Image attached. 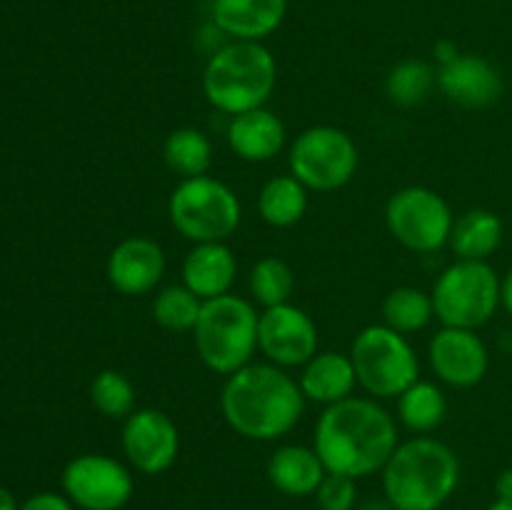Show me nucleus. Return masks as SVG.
<instances>
[{
	"instance_id": "obj_1",
	"label": "nucleus",
	"mask_w": 512,
	"mask_h": 510,
	"mask_svg": "<svg viewBox=\"0 0 512 510\" xmlns=\"http://www.w3.org/2000/svg\"><path fill=\"white\" fill-rule=\"evenodd\" d=\"M313 448L328 473L368 478L380 473L398 448V425L378 400L350 395L323 410Z\"/></svg>"
},
{
	"instance_id": "obj_2",
	"label": "nucleus",
	"mask_w": 512,
	"mask_h": 510,
	"mask_svg": "<svg viewBox=\"0 0 512 510\" xmlns=\"http://www.w3.org/2000/svg\"><path fill=\"white\" fill-rule=\"evenodd\" d=\"M305 395L298 380L273 363H248L228 375L220 393L225 423L248 440L270 443L298 425L305 413Z\"/></svg>"
},
{
	"instance_id": "obj_3",
	"label": "nucleus",
	"mask_w": 512,
	"mask_h": 510,
	"mask_svg": "<svg viewBox=\"0 0 512 510\" xmlns=\"http://www.w3.org/2000/svg\"><path fill=\"white\" fill-rule=\"evenodd\" d=\"M383 493L398 510H438L460 483V460L443 440L418 435L398 443L385 463Z\"/></svg>"
},
{
	"instance_id": "obj_4",
	"label": "nucleus",
	"mask_w": 512,
	"mask_h": 510,
	"mask_svg": "<svg viewBox=\"0 0 512 510\" xmlns=\"http://www.w3.org/2000/svg\"><path fill=\"white\" fill-rule=\"evenodd\" d=\"M275 85V55L255 40H230L210 55L203 70L205 98L215 110L230 118L265 108Z\"/></svg>"
},
{
	"instance_id": "obj_5",
	"label": "nucleus",
	"mask_w": 512,
	"mask_h": 510,
	"mask_svg": "<svg viewBox=\"0 0 512 510\" xmlns=\"http://www.w3.org/2000/svg\"><path fill=\"white\" fill-rule=\"evenodd\" d=\"M260 313L250 300L240 295H220L205 300L193 328V343L198 358L218 375H233L248 363L258 350Z\"/></svg>"
},
{
	"instance_id": "obj_6",
	"label": "nucleus",
	"mask_w": 512,
	"mask_h": 510,
	"mask_svg": "<svg viewBox=\"0 0 512 510\" xmlns=\"http://www.w3.org/2000/svg\"><path fill=\"white\" fill-rule=\"evenodd\" d=\"M168 218L190 243H225L243 220V205L223 180L198 175L175 185L168 198Z\"/></svg>"
},
{
	"instance_id": "obj_7",
	"label": "nucleus",
	"mask_w": 512,
	"mask_h": 510,
	"mask_svg": "<svg viewBox=\"0 0 512 510\" xmlns=\"http://www.w3.org/2000/svg\"><path fill=\"white\" fill-rule=\"evenodd\" d=\"M358 385L375 400L400 398L415 380H420V360L408 335L385 323L360 330L350 348Z\"/></svg>"
},
{
	"instance_id": "obj_8",
	"label": "nucleus",
	"mask_w": 512,
	"mask_h": 510,
	"mask_svg": "<svg viewBox=\"0 0 512 510\" xmlns=\"http://www.w3.org/2000/svg\"><path fill=\"white\" fill-rule=\"evenodd\" d=\"M435 318L445 328L478 330L500 308V278L488 260H455L433 285Z\"/></svg>"
},
{
	"instance_id": "obj_9",
	"label": "nucleus",
	"mask_w": 512,
	"mask_h": 510,
	"mask_svg": "<svg viewBox=\"0 0 512 510\" xmlns=\"http://www.w3.org/2000/svg\"><path fill=\"white\" fill-rule=\"evenodd\" d=\"M360 153L353 135L335 125H313L290 145V175L308 190L333 193L345 188L358 173Z\"/></svg>"
},
{
	"instance_id": "obj_10",
	"label": "nucleus",
	"mask_w": 512,
	"mask_h": 510,
	"mask_svg": "<svg viewBox=\"0 0 512 510\" xmlns=\"http://www.w3.org/2000/svg\"><path fill=\"white\" fill-rule=\"evenodd\" d=\"M453 210L448 200L423 185H408L390 195L385 205V225L403 248L413 253H438L450 243Z\"/></svg>"
},
{
	"instance_id": "obj_11",
	"label": "nucleus",
	"mask_w": 512,
	"mask_h": 510,
	"mask_svg": "<svg viewBox=\"0 0 512 510\" xmlns=\"http://www.w3.org/2000/svg\"><path fill=\"white\" fill-rule=\"evenodd\" d=\"M133 490V473L113 455H78L63 470V493L80 510H120Z\"/></svg>"
},
{
	"instance_id": "obj_12",
	"label": "nucleus",
	"mask_w": 512,
	"mask_h": 510,
	"mask_svg": "<svg viewBox=\"0 0 512 510\" xmlns=\"http://www.w3.org/2000/svg\"><path fill=\"white\" fill-rule=\"evenodd\" d=\"M318 325L293 303L265 308L258 320V350L278 368H303L318 353Z\"/></svg>"
},
{
	"instance_id": "obj_13",
	"label": "nucleus",
	"mask_w": 512,
	"mask_h": 510,
	"mask_svg": "<svg viewBox=\"0 0 512 510\" xmlns=\"http://www.w3.org/2000/svg\"><path fill=\"white\" fill-rule=\"evenodd\" d=\"M123 453L143 475L170 470L180 453V430L168 413L155 408L135 410L123 423Z\"/></svg>"
},
{
	"instance_id": "obj_14",
	"label": "nucleus",
	"mask_w": 512,
	"mask_h": 510,
	"mask_svg": "<svg viewBox=\"0 0 512 510\" xmlns=\"http://www.w3.org/2000/svg\"><path fill=\"white\" fill-rule=\"evenodd\" d=\"M430 368L440 383L453 388H473L488 375L490 355L475 330L445 328L433 335L428 345Z\"/></svg>"
},
{
	"instance_id": "obj_15",
	"label": "nucleus",
	"mask_w": 512,
	"mask_h": 510,
	"mask_svg": "<svg viewBox=\"0 0 512 510\" xmlns=\"http://www.w3.org/2000/svg\"><path fill=\"white\" fill-rule=\"evenodd\" d=\"M108 283L120 295H145L158 288L165 275V250L148 235H130L120 240L108 255Z\"/></svg>"
},
{
	"instance_id": "obj_16",
	"label": "nucleus",
	"mask_w": 512,
	"mask_h": 510,
	"mask_svg": "<svg viewBox=\"0 0 512 510\" xmlns=\"http://www.w3.org/2000/svg\"><path fill=\"white\" fill-rule=\"evenodd\" d=\"M438 88L460 108L483 110L503 98V75L483 55L460 53L453 63L438 68Z\"/></svg>"
},
{
	"instance_id": "obj_17",
	"label": "nucleus",
	"mask_w": 512,
	"mask_h": 510,
	"mask_svg": "<svg viewBox=\"0 0 512 510\" xmlns=\"http://www.w3.org/2000/svg\"><path fill=\"white\" fill-rule=\"evenodd\" d=\"M288 0H213V25L230 40L263 43L283 25Z\"/></svg>"
},
{
	"instance_id": "obj_18",
	"label": "nucleus",
	"mask_w": 512,
	"mask_h": 510,
	"mask_svg": "<svg viewBox=\"0 0 512 510\" xmlns=\"http://www.w3.org/2000/svg\"><path fill=\"white\" fill-rule=\"evenodd\" d=\"M285 123L273 110L258 108L233 115L228 125V145L245 163H268L283 150Z\"/></svg>"
},
{
	"instance_id": "obj_19",
	"label": "nucleus",
	"mask_w": 512,
	"mask_h": 510,
	"mask_svg": "<svg viewBox=\"0 0 512 510\" xmlns=\"http://www.w3.org/2000/svg\"><path fill=\"white\" fill-rule=\"evenodd\" d=\"M238 275V260L225 243H195L183 260V285L200 300L228 295Z\"/></svg>"
},
{
	"instance_id": "obj_20",
	"label": "nucleus",
	"mask_w": 512,
	"mask_h": 510,
	"mask_svg": "<svg viewBox=\"0 0 512 510\" xmlns=\"http://www.w3.org/2000/svg\"><path fill=\"white\" fill-rule=\"evenodd\" d=\"M300 390H303L305 400L320 405H335L340 400L350 398L358 385V375H355V365L350 360V353H335V350H325V353H315L308 363L303 365V373L298 378Z\"/></svg>"
},
{
	"instance_id": "obj_21",
	"label": "nucleus",
	"mask_w": 512,
	"mask_h": 510,
	"mask_svg": "<svg viewBox=\"0 0 512 510\" xmlns=\"http://www.w3.org/2000/svg\"><path fill=\"white\" fill-rule=\"evenodd\" d=\"M328 475L323 460L315 448L305 445H283L268 460V480L275 490L290 498L315 495L323 478Z\"/></svg>"
},
{
	"instance_id": "obj_22",
	"label": "nucleus",
	"mask_w": 512,
	"mask_h": 510,
	"mask_svg": "<svg viewBox=\"0 0 512 510\" xmlns=\"http://www.w3.org/2000/svg\"><path fill=\"white\" fill-rule=\"evenodd\" d=\"M503 243V223L493 210L473 208L453 223L450 248L458 260H488Z\"/></svg>"
},
{
	"instance_id": "obj_23",
	"label": "nucleus",
	"mask_w": 512,
	"mask_h": 510,
	"mask_svg": "<svg viewBox=\"0 0 512 510\" xmlns=\"http://www.w3.org/2000/svg\"><path fill=\"white\" fill-rule=\"evenodd\" d=\"M308 210V188L295 175H275L260 188L258 213L273 228H293Z\"/></svg>"
},
{
	"instance_id": "obj_24",
	"label": "nucleus",
	"mask_w": 512,
	"mask_h": 510,
	"mask_svg": "<svg viewBox=\"0 0 512 510\" xmlns=\"http://www.w3.org/2000/svg\"><path fill=\"white\" fill-rule=\"evenodd\" d=\"M163 160L180 180L208 175L213 165V143L198 128H178L165 138Z\"/></svg>"
},
{
	"instance_id": "obj_25",
	"label": "nucleus",
	"mask_w": 512,
	"mask_h": 510,
	"mask_svg": "<svg viewBox=\"0 0 512 510\" xmlns=\"http://www.w3.org/2000/svg\"><path fill=\"white\" fill-rule=\"evenodd\" d=\"M448 415L445 393L430 380H415L398 398V418L413 433L423 435L443 425Z\"/></svg>"
},
{
	"instance_id": "obj_26",
	"label": "nucleus",
	"mask_w": 512,
	"mask_h": 510,
	"mask_svg": "<svg viewBox=\"0 0 512 510\" xmlns=\"http://www.w3.org/2000/svg\"><path fill=\"white\" fill-rule=\"evenodd\" d=\"M438 85V70L418 58L400 60L385 78V95L393 105L415 108L425 103Z\"/></svg>"
},
{
	"instance_id": "obj_27",
	"label": "nucleus",
	"mask_w": 512,
	"mask_h": 510,
	"mask_svg": "<svg viewBox=\"0 0 512 510\" xmlns=\"http://www.w3.org/2000/svg\"><path fill=\"white\" fill-rule=\"evenodd\" d=\"M433 318V298L425 290L413 288V285H400L385 295L383 323L398 333H418V330L428 328Z\"/></svg>"
},
{
	"instance_id": "obj_28",
	"label": "nucleus",
	"mask_w": 512,
	"mask_h": 510,
	"mask_svg": "<svg viewBox=\"0 0 512 510\" xmlns=\"http://www.w3.org/2000/svg\"><path fill=\"white\" fill-rule=\"evenodd\" d=\"M248 288L255 303L263 305V310L275 308V305L290 303L295 290V275L290 265L278 255H265L250 268Z\"/></svg>"
},
{
	"instance_id": "obj_29",
	"label": "nucleus",
	"mask_w": 512,
	"mask_h": 510,
	"mask_svg": "<svg viewBox=\"0 0 512 510\" xmlns=\"http://www.w3.org/2000/svg\"><path fill=\"white\" fill-rule=\"evenodd\" d=\"M203 300L185 285H168L153 300V318L170 333H193Z\"/></svg>"
},
{
	"instance_id": "obj_30",
	"label": "nucleus",
	"mask_w": 512,
	"mask_h": 510,
	"mask_svg": "<svg viewBox=\"0 0 512 510\" xmlns=\"http://www.w3.org/2000/svg\"><path fill=\"white\" fill-rule=\"evenodd\" d=\"M90 400L105 418L125 420L135 413V385L120 370H100L90 383Z\"/></svg>"
},
{
	"instance_id": "obj_31",
	"label": "nucleus",
	"mask_w": 512,
	"mask_h": 510,
	"mask_svg": "<svg viewBox=\"0 0 512 510\" xmlns=\"http://www.w3.org/2000/svg\"><path fill=\"white\" fill-rule=\"evenodd\" d=\"M320 510H355L358 505V480L348 475L328 473L315 490Z\"/></svg>"
},
{
	"instance_id": "obj_32",
	"label": "nucleus",
	"mask_w": 512,
	"mask_h": 510,
	"mask_svg": "<svg viewBox=\"0 0 512 510\" xmlns=\"http://www.w3.org/2000/svg\"><path fill=\"white\" fill-rule=\"evenodd\" d=\"M20 510H75V505L70 503L68 495L60 493H35L20 505Z\"/></svg>"
},
{
	"instance_id": "obj_33",
	"label": "nucleus",
	"mask_w": 512,
	"mask_h": 510,
	"mask_svg": "<svg viewBox=\"0 0 512 510\" xmlns=\"http://www.w3.org/2000/svg\"><path fill=\"white\" fill-rule=\"evenodd\" d=\"M433 53H435V60L440 63V68H443V65L453 63V60L458 58L460 50H458V45L453 43V40H438V43H435Z\"/></svg>"
},
{
	"instance_id": "obj_34",
	"label": "nucleus",
	"mask_w": 512,
	"mask_h": 510,
	"mask_svg": "<svg viewBox=\"0 0 512 510\" xmlns=\"http://www.w3.org/2000/svg\"><path fill=\"white\" fill-rule=\"evenodd\" d=\"M495 493L500 500H512V468H505L495 480Z\"/></svg>"
},
{
	"instance_id": "obj_35",
	"label": "nucleus",
	"mask_w": 512,
	"mask_h": 510,
	"mask_svg": "<svg viewBox=\"0 0 512 510\" xmlns=\"http://www.w3.org/2000/svg\"><path fill=\"white\" fill-rule=\"evenodd\" d=\"M500 305L508 310V315L512 318V270L500 280Z\"/></svg>"
},
{
	"instance_id": "obj_36",
	"label": "nucleus",
	"mask_w": 512,
	"mask_h": 510,
	"mask_svg": "<svg viewBox=\"0 0 512 510\" xmlns=\"http://www.w3.org/2000/svg\"><path fill=\"white\" fill-rule=\"evenodd\" d=\"M355 510H398L388 498H370L363 505H358Z\"/></svg>"
},
{
	"instance_id": "obj_37",
	"label": "nucleus",
	"mask_w": 512,
	"mask_h": 510,
	"mask_svg": "<svg viewBox=\"0 0 512 510\" xmlns=\"http://www.w3.org/2000/svg\"><path fill=\"white\" fill-rule=\"evenodd\" d=\"M0 510H20V505L15 503L13 493H10L8 488H3V485H0Z\"/></svg>"
},
{
	"instance_id": "obj_38",
	"label": "nucleus",
	"mask_w": 512,
	"mask_h": 510,
	"mask_svg": "<svg viewBox=\"0 0 512 510\" xmlns=\"http://www.w3.org/2000/svg\"><path fill=\"white\" fill-rule=\"evenodd\" d=\"M488 510H512V500H495Z\"/></svg>"
}]
</instances>
